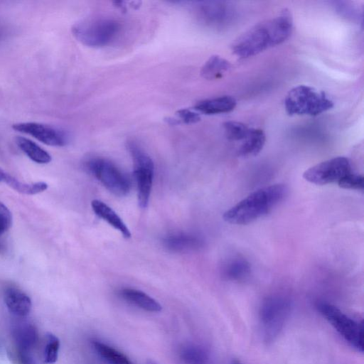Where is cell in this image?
<instances>
[{
  "label": "cell",
  "instance_id": "33",
  "mask_svg": "<svg viewBox=\"0 0 364 364\" xmlns=\"http://www.w3.org/2000/svg\"><path fill=\"white\" fill-rule=\"evenodd\" d=\"M230 364H242L240 360L234 359L231 361Z\"/></svg>",
  "mask_w": 364,
  "mask_h": 364
},
{
  "label": "cell",
  "instance_id": "12",
  "mask_svg": "<svg viewBox=\"0 0 364 364\" xmlns=\"http://www.w3.org/2000/svg\"><path fill=\"white\" fill-rule=\"evenodd\" d=\"M198 19L206 26L222 27L233 17V9L225 1H200L196 7Z\"/></svg>",
  "mask_w": 364,
  "mask_h": 364
},
{
  "label": "cell",
  "instance_id": "5",
  "mask_svg": "<svg viewBox=\"0 0 364 364\" xmlns=\"http://www.w3.org/2000/svg\"><path fill=\"white\" fill-rule=\"evenodd\" d=\"M121 24L113 18L86 19L72 27L74 37L82 44L101 48L111 43L119 33Z\"/></svg>",
  "mask_w": 364,
  "mask_h": 364
},
{
  "label": "cell",
  "instance_id": "7",
  "mask_svg": "<svg viewBox=\"0 0 364 364\" xmlns=\"http://www.w3.org/2000/svg\"><path fill=\"white\" fill-rule=\"evenodd\" d=\"M127 147L134 163V176L136 183L139 204L141 208H146L154 178V162L136 142L129 141Z\"/></svg>",
  "mask_w": 364,
  "mask_h": 364
},
{
  "label": "cell",
  "instance_id": "11",
  "mask_svg": "<svg viewBox=\"0 0 364 364\" xmlns=\"http://www.w3.org/2000/svg\"><path fill=\"white\" fill-rule=\"evenodd\" d=\"M12 128L16 132L32 136L39 141L52 146H63L68 141L65 132L57 127L39 122H18Z\"/></svg>",
  "mask_w": 364,
  "mask_h": 364
},
{
  "label": "cell",
  "instance_id": "10",
  "mask_svg": "<svg viewBox=\"0 0 364 364\" xmlns=\"http://www.w3.org/2000/svg\"><path fill=\"white\" fill-rule=\"evenodd\" d=\"M15 358L20 364H36L33 352L40 343L38 332L33 324L19 322L12 331Z\"/></svg>",
  "mask_w": 364,
  "mask_h": 364
},
{
  "label": "cell",
  "instance_id": "32",
  "mask_svg": "<svg viewBox=\"0 0 364 364\" xmlns=\"http://www.w3.org/2000/svg\"><path fill=\"white\" fill-rule=\"evenodd\" d=\"M146 364H159L157 362H156L155 360H153L151 359H149L146 361Z\"/></svg>",
  "mask_w": 364,
  "mask_h": 364
},
{
  "label": "cell",
  "instance_id": "6",
  "mask_svg": "<svg viewBox=\"0 0 364 364\" xmlns=\"http://www.w3.org/2000/svg\"><path fill=\"white\" fill-rule=\"evenodd\" d=\"M316 307L320 314L336 331L352 347L363 351V325L348 316L340 309L328 302L320 301Z\"/></svg>",
  "mask_w": 364,
  "mask_h": 364
},
{
  "label": "cell",
  "instance_id": "3",
  "mask_svg": "<svg viewBox=\"0 0 364 364\" xmlns=\"http://www.w3.org/2000/svg\"><path fill=\"white\" fill-rule=\"evenodd\" d=\"M292 307L291 300L284 295H271L262 300L258 317L264 342L271 343L277 338L289 318Z\"/></svg>",
  "mask_w": 364,
  "mask_h": 364
},
{
  "label": "cell",
  "instance_id": "4",
  "mask_svg": "<svg viewBox=\"0 0 364 364\" xmlns=\"http://www.w3.org/2000/svg\"><path fill=\"white\" fill-rule=\"evenodd\" d=\"M333 107V101L325 92L304 85L291 89L284 100L286 112L290 116H316Z\"/></svg>",
  "mask_w": 364,
  "mask_h": 364
},
{
  "label": "cell",
  "instance_id": "14",
  "mask_svg": "<svg viewBox=\"0 0 364 364\" xmlns=\"http://www.w3.org/2000/svg\"><path fill=\"white\" fill-rule=\"evenodd\" d=\"M164 246L175 252L196 251L203 247V242L200 237L188 232H175L166 236L163 240Z\"/></svg>",
  "mask_w": 364,
  "mask_h": 364
},
{
  "label": "cell",
  "instance_id": "30",
  "mask_svg": "<svg viewBox=\"0 0 364 364\" xmlns=\"http://www.w3.org/2000/svg\"><path fill=\"white\" fill-rule=\"evenodd\" d=\"M179 121L186 124H195L200 120V115L188 109H181L176 112Z\"/></svg>",
  "mask_w": 364,
  "mask_h": 364
},
{
  "label": "cell",
  "instance_id": "29",
  "mask_svg": "<svg viewBox=\"0 0 364 364\" xmlns=\"http://www.w3.org/2000/svg\"><path fill=\"white\" fill-rule=\"evenodd\" d=\"M11 225V213L4 203L0 202V235L8 231Z\"/></svg>",
  "mask_w": 364,
  "mask_h": 364
},
{
  "label": "cell",
  "instance_id": "31",
  "mask_svg": "<svg viewBox=\"0 0 364 364\" xmlns=\"http://www.w3.org/2000/svg\"><path fill=\"white\" fill-rule=\"evenodd\" d=\"M5 27L0 24V41L5 36L6 31Z\"/></svg>",
  "mask_w": 364,
  "mask_h": 364
},
{
  "label": "cell",
  "instance_id": "18",
  "mask_svg": "<svg viewBox=\"0 0 364 364\" xmlns=\"http://www.w3.org/2000/svg\"><path fill=\"white\" fill-rule=\"evenodd\" d=\"M266 136L260 129L250 128L247 137L239 148L238 154L242 156H252L258 154L263 149Z\"/></svg>",
  "mask_w": 364,
  "mask_h": 364
},
{
  "label": "cell",
  "instance_id": "26",
  "mask_svg": "<svg viewBox=\"0 0 364 364\" xmlns=\"http://www.w3.org/2000/svg\"><path fill=\"white\" fill-rule=\"evenodd\" d=\"M226 137L231 141H243L247 136L250 128L237 121H228L223 123Z\"/></svg>",
  "mask_w": 364,
  "mask_h": 364
},
{
  "label": "cell",
  "instance_id": "13",
  "mask_svg": "<svg viewBox=\"0 0 364 364\" xmlns=\"http://www.w3.org/2000/svg\"><path fill=\"white\" fill-rule=\"evenodd\" d=\"M4 300L8 310L16 316L25 317L31 310V298L16 287L9 286L5 288Z\"/></svg>",
  "mask_w": 364,
  "mask_h": 364
},
{
  "label": "cell",
  "instance_id": "9",
  "mask_svg": "<svg viewBox=\"0 0 364 364\" xmlns=\"http://www.w3.org/2000/svg\"><path fill=\"white\" fill-rule=\"evenodd\" d=\"M352 172L350 160L346 157L338 156L310 167L304 171L303 177L309 183L322 186L338 183Z\"/></svg>",
  "mask_w": 364,
  "mask_h": 364
},
{
  "label": "cell",
  "instance_id": "27",
  "mask_svg": "<svg viewBox=\"0 0 364 364\" xmlns=\"http://www.w3.org/2000/svg\"><path fill=\"white\" fill-rule=\"evenodd\" d=\"M336 8L341 16L353 21H363V11L353 2L338 1L336 3Z\"/></svg>",
  "mask_w": 364,
  "mask_h": 364
},
{
  "label": "cell",
  "instance_id": "15",
  "mask_svg": "<svg viewBox=\"0 0 364 364\" xmlns=\"http://www.w3.org/2000/svg\"><path fill=\"white\" fill-rule=\"evenodd\" d=\"M236 100L231 96H220L198 102L194 107L197 111L206 114L227 113L236 107Z\"/></svg>",
  "mask_w": 364,
  "mask_h": 364
},
{
  "label": "cell",
  "instance_id": "25",
  "mask_svg": "<svg viewBox=\"0 0 364 364\" xmlns=\"http://www.w3.org/2000/svg\"><path fill=\"white\" fill-rule=\"evenodd\" d=\"M60 342L54 334L45 336L42 346V360L45 364H54L58 358Z\"/></svg>",
  "mask_w": 364,
  "mask_h": 364
},
{
  "label": "cell",
  "instance_id": "8",
  "mask_svg": "<svg viewBox=\"0 0 364 364\" xmlns=\"http://www.w3.org/2000/svg\"><path fill=\"white\" fill-rule=\"evenodd\" d=\"M87 167L114 195L124 196L129 192V180L111 161L101 158L92 159L87 161Z\"/></svg>",
  "mask_w": 364,
  "mask_h": 364
},
{
  "label": "cell",
  "instance_id": "28",
  "mask_svg": "<svg viewBox=\"0 0 364 364\" xmlns=\"http://www.w3.org/2000/svg\"><path fill=\"white\" fill-rule=\"evenodd\" d=\"M337 184L342 188L363 191L364 177L353 171L341 179Z\"/></svg>",
  "mask_w": 364,
  "mask_h": 364
},
{
  "label": "cell",
  "instance_id": "21",
  "mask_svg": "<svg viewBox=\"0 0 364 364\" xmlns=\"http://www.w3.org/2000/svg\"><path fill=\"white\" fill-rule=\"evenodd\" d=\"M1 183H5L16 191L26 195H35L42 193L46 191L48 187L46 183L42 181L36 183L22 182L6 171L4 173Z\"/></svg>",
  "mask_w": 364,
  "mask_h": 364
},
{
  "label": "cell",
  "instance_id": "1",
  "mask_svg": "<svg viewBox=\"0 0 364 364\" xmlns=\"http://www.w3.org/2000/svg\"><path fill=\"white\" fill-rule=\"evenodd\" d=\"M293 21L291 13L284 9L277 16L250 28L233 43L232 49L238 57L255 55L284 42L291 35Z\"/></svg>",
  "mask_w": 364,
  "mask_h": 364
},
{
  "label": "cell",
  "instance_id": "34",
  "mask_svg": "<svg viewBox=\"0 0 364 364\" xmlns=\"http://www.w3.org/2000/svg\"><path fill=\"white\" fill-rule=\"evenodd\" d=\"M4 171H5L4 170H3L1 168H0V183H1V179H2V176H3Z\"/></svg>",
  "mask_w": 364,
  "mask_h": 364
},
{
  "label": "cell",
  "instance_id": "19",
  "mask_svg": "<svg viewBox=\"0 0 364 364\" xmlns=\"http://www.w3.org/2000/svg\"><path fill=\"white\" fill-rule=\"evenodd\" d=\"M15 141L18 148L33 161L46 164L51 161L49 153L32 140L23 136H16Z\"/></svg>",
  "mask_w": 364,
  "mask_h": 364
},
{
  "label": "cell",
  "instance_id": "16",
  "mask_svg": "<svg viewBox=\"0 0 364 364\" xmlns=\"http://www.w3.org/2000/svg\"><path fill=\"white\" fill-rule=\"evenodd\" d=\"M119 295L127 302L149 312H159L161 304L145 292L132 288H124L119 291Z\"/></svg>",
  "mask_w": 364,
  "mask_h": 364
},
{
  "label": "cell",
  "instance_id": "23",
  "mask_svg": "<svg viewBox=\"0 0 364 364\" xmlns=\"http://www.w3.org/2000/svg\"><path fill=\"white\" fill-rule=\"evenodd\" d=\"M92 344L97 353L109 364H132L125 354L107 343L93 341Z\"/></svg>",
  "mask_w": 364,
  "mask_h": 364
},
{
  "label": "cell",
  "instance_id": "22",
  "mask_svg": "<svg viewBox=\"0 0 364 364\" xmlns=\"http://www.w3.org/2000/svg\"><path fill=\"white\" fill-rule=\"evenodd\" d=\"M230 63L219 55H212L205 63L200 70V75L207 80L221 77L230 68Z\"/></svg>",
  "mask_w": 364,
  "mask_h": 364
},
{
  "label": "cell",
  "instance_id": "2",
  "mask_svg": "<svg viewBox=\"0 0 364 364\" xmlns=\"http://www.w3.org/2000/svg\"><path fill=\"white\" fill-rule=\"evenodd\" d=\"M284 184H274L259 188L226 210L223 220L230 224L246 225L270 213L286 196Z\"/></svg>",
  "mask_w": 364,
  "mask_h": 364
},
{
  "label": "cell",
  "instance_id": "35",
  "mask_svg": "<svg viewBox=\"0 0 364 364\" xmlns=\"http://www.w3.org/2000/svg\"><path fill=\"white\" fill-rule=\"evenodd\" d=\"M4 249H5V247H4V245L0 241V252H4Z\"/></svg>",
  "mask_w": 364,
  "mask_h": 364
},
{
  "label": "cell",
  "instance_id": "17",
  "mask_svg": "<svg viewBox=\"0 0 364 364\" xmlns=\"http://www.w3.org/2000/svg\"><path fill=\"white\" fill-rule=\"evenodd\" d=\"M94 213L110 225L119 230L125 238L131 237V232L121 218L107 204L99 200L91 203Z\"/></svg>",
  "mask_w": 364,
  "mask_h": 364
},
{
  "label": "cell",
  "instance_id": "20",
  "mask_svg": "<svg viewBox=\"0 0 364 364\" xmlns=\"http://www.w3.org/2000/svg\"><path fill=\"white\" fill-rule=\"evenodd\" d=\"M223 272L224 277L228 280L240 282L250 276L251 267L244 258L235 257L225 265Z\"/></svg>",
  "mask_w": 364,
  "mask_h": 364
},
{
  "label": "cell",
  "instance_id": "24",
  "mask_svg": "<svg viewBox=\"0 0 364 364\" xmlns=\"http://www.w3.org/2000/svg\"><path fill=\"white\" fill-rule=\"evenodd\" d=\"M179 357L184 364H210V358L208 352L196 345H187L182 347Z\"/></svg>",
  "mask_w": 364,
  "mask_h": 364
}]
</instances>
